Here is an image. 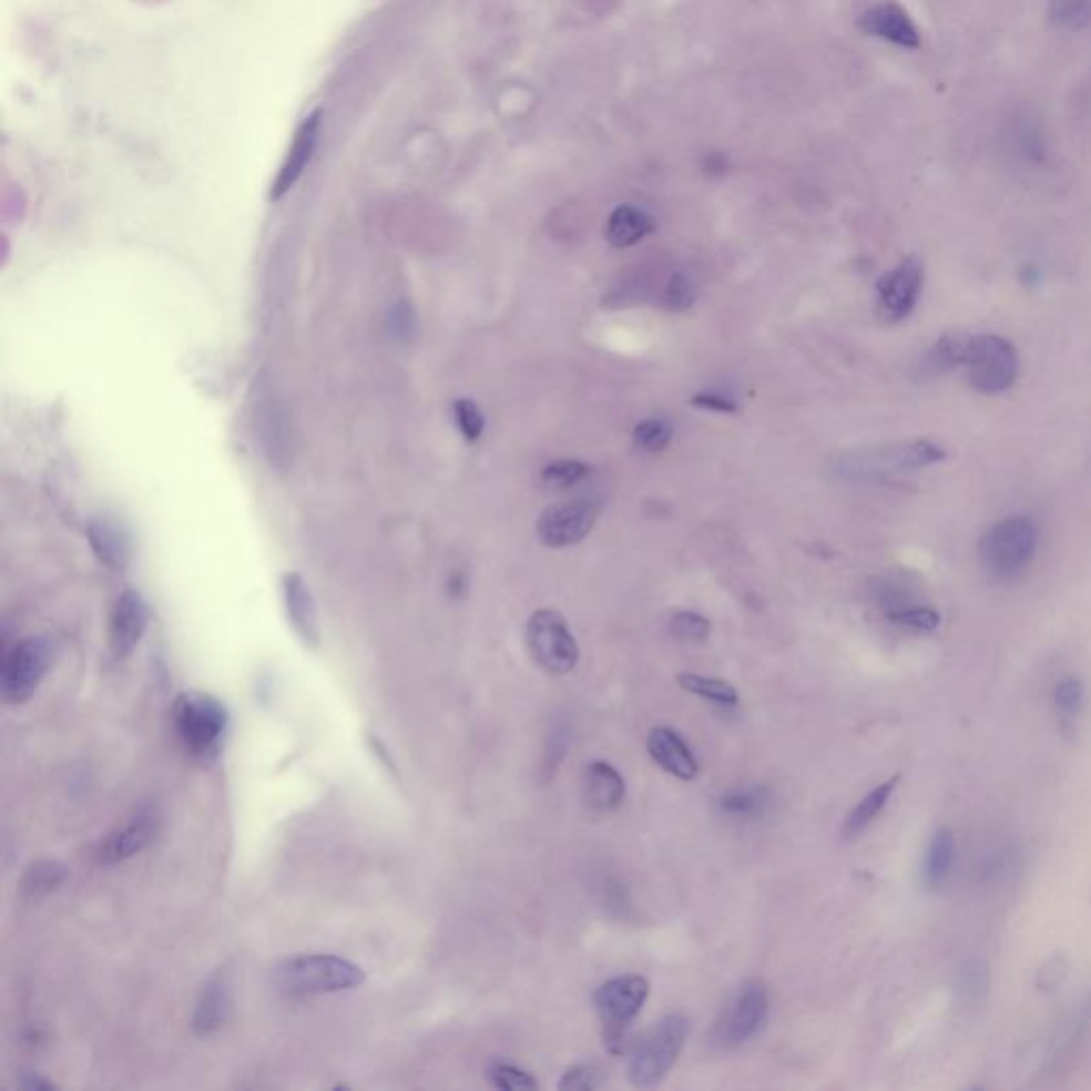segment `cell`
Returning a JSON list of instances; mask_svg holds the SVG:
<instances>
[{
    "label": "cell",
    "mask_w": 1091,
    "mask_h": 1091,
    "mask_svg": "<svg viewBox=\"0 0 1091 1091\" xmlns=\"http://www.w3.org/2000/svg\"><path fill=\"white\" fill-rule=\"evenodd\" d=\"M1091 1023V991L1083 998V1002L1072 1010L1070 1019L1065 1021L1062 1032L1058 1040L1053 1042V1049H1051V1060H1060L1065 1053H1070L1079 1042L1081 1038L1088 1034V1028Z\"/></svg>",
    "instance_id": "f546056e"
},
{
    "label": "cell",
    "mask_w": 1091,
    "mask_h": 1091,
    "mask_svg": "<svg viewBox=\"0 0 1091 1091\" xmlns=\"http://www.w3.org/2000/svg\"><path fill=\"white\" fill-rule=\"evenodd\" d=\"M284 414L275 406H265L258 411L261 420V437L265 441L267 455H272L273 463H279V459L286 455V427H284Z\"/></svg>",
    "instance_id": "d6a6232c"
},
{
    "label": "cell",
    "mask_w": 1091,
    "mask_h": 1091,
    "mask_svg": "<svg viewBox=\"0 0 1091 1091\" xmlns=\"http://www.w3.org/2000/svg\"><path fill=\"white\" fill-rule=\"evenodd\" d=\"M672 436H674V431H672L667 420L649 418V420H642L635 425L633 443L638 450L655 455V452H661L667 448V443L672 441Z\"/></svg>",
    "instance_id": "d590c367"
},
{
    "label": "cell",
    "mask_w": 1091,
    "mask_h": 1091,
    "mask_svg": "<svg viewBox=\"0 0 1091 1091\" xmlns=\"http://www.w3.org/2000/svg\"><path fill=\"white\" fill-rule=\"evenodd\" d=\"M22 1085H24L27 1090H34V1091H50V1090H54L55 1088L54 1083H50V1081H45V1079H41L39 1074H37V1077H32V1074H28Z\"/></svg>",
    "instance_id": "f6af8a7d"
},
{
    "label": "cell",
    "mask_w": 1091,
    "mask_h": 1091,
    "mask_svg": "<svg viewBox=\"0 0 1091 1091\" xmlns=\"http://www.w3.org/2000/svg\"><path fill=\"white\" fill-rule=\"evenodd\" d=\"M273 981L290 996H320L358 987L365 972L337 955H299L282 961L273 970Z\"/></svg>",
    "instance_id": "277c9868"
},
{
    "label": "cell",
    "mask_w": 1091,
    "mask_h": 1091,
    "mask_svg": "<svg viewBox=\"0 0 1091 1091\" xmlns=\"http://www.w3.org/2000/svg\"><path fill=\"white\" fill-rule=\"evenodd\" d=\"M769 802H772V795L762 785H757V787L742 785V787L727 789L718 797V810L725 817L748 820V818L764 817L765 810L769 808Z\"/></svg>",
    "instance_id": "484cf974"
},
{
    "label": "cell",
    "mask_w": 1091,
    "mask_h": 1091,
    "mask_svg": "<svg viewBox=\"0 0 1091 1091\" xmlns=\"http://www.w3.org/2000/svg\"><path fill=\"white\" fill-rule=\"evenodd\" d=\"M691 1030V1021L684 1012H670L635 1042L629 1056L628 1079L633 1088H656L681 1058Z\"/></svg>",
    "instance_id": "7a4b0ae2"
},
{
    "label": "cell",
    "mask_w": 1091,
    "mask_h": 1091,
    "mask_svg": "<svg viewBox=\"0 0 1091 1091\" xmlns=\"http://www.w3.org/2000/svg\"><path fill=\"white\" fill-rule=\"evenodd\" d=\"M282 595L288 621L307 649H320L323 633L318 623V608L307 582L299 573H286L282 578Z\"/></svg>",
    "instance_id": "2e32d148"
},
{
    "label": "cell",
    "mask_w": 1091,
    "mask_h": 1091,
    "mask_svg": "<svg viewBox=\"0 0 1091 1091\" xmlns=\"http://www.w3.org/2000/svg\"><path fill=\"white\" fill-rule=\"evenodd\" d=\"M54 644L48 638H24L2 649L0 693L11 706L24 704L52 667Z\"/></svg>",
    "instance_id": "9c48e42d"
},
{
    "label": "cell",
    "mask_w": 1091,
    "mask_h": 1091,
    "mask_svg": "<svg viewBox=\"0 0 1091 1091\" xmlns=\"http://www.w3.org/2000/svg\"><path fill=\"white\" fill-rule=\"evenodd\" d=\"M959 987H961V993L963 996H968L970 1000H977L979 996L985 993V989H987L985 968H979L977 963H970L966 970H961Z\"/></svg>",
    "instance_id": "b9f144b4"
},
{
    "label": "cell",
    "mask_w": 1091,
    "mask_h": 1091,
    "mask_svg": "<svg viewBox=\"0 0 1091 1091\" xmlns=\"http://www.w3.org/2000/svg\"><path fill=\"white\" fill-rule=\"evenodd\" d=\"M318 126H320V113H314V115L305 118V122L300 124L299 133L295 136L293 147L288 152V159H286V163L282 166V171H279V175H277V180L273 184V201L282 198L286 192L290 191L297 184L303 169L307 166L312 154H314V150H316Z\"/></svg>",
    "instance_id": "ac0fdd59"
},
{
    "label": "cell",
    "mask_w": 1091,
    "mask_h": 1091,
    "mask_svg": "<svg viewBox=\"0 0 1091 1091\" xmlns=\"http://www.w3.org/2000/svg\"><path fill=\"white\" fill-rule=\"evenodd\" d=\"M150 625L147 603L136 591H124L113 610L110 619V646L115 659L131 655L141 642L145 629Z\"/></svg>",
    "instance_id": "5bb4252c"
},
{
    "label": "cell",
    "mask_w": 1091,
    "mask_h": 1091,
    "mask_svg": "<svg viewBox=\"0 0 1091 1091\" xmlns=\"http://www.w3.org/2000/svg\"><path fill=\"white\" fill-rule=\"evenodd\" d=\"M885 619L898 628L919 631V633H931V631L940 628V612L934 610L928 603H921V601L910 603V605L896 610V612H889V614H885Z\"/></svg>",
    "instance_id": "1f68e13d"
},
{
    "label": "cell",
    "mask_w": 1091,
    "mask_h": 1091,
    "mask_svg": "<svg viewBox=\"0 0 1091 1091\" xmlns=\"http://www.w3.org/2000/svg\"><path fill=\"white\" fill-rule=\"evenodd\" d=\"M859 28L870 34L878 37L883 41H889L898 45L901 50H919L921 48V32L908 11L900 7L898 2H878L870 7L861 20Z\"/></svg>",
    "instance_id": "9a60e30c"
},
{
    "label": "cell",
    "mask_w": 1091,
    "mask_h": 1091,
    "mask_svg": "<svg viewBox=\"0 0 1091 1091\" xmlns=\"http://www.w3.org/2000/svg\"><path fill=\"white\" fill-rule=\"evenodd\" d=\"M88 542L96 559L110 570L122 572L131 561V540L122 527L108 519L92 520L88 527Z\"/></svg>",
    "instance_id": "7402d4cb"
},
{
    "label": "cell",
    "mask_w": 1091,
    "mask_h": 1091,
    "mask_svg": "<svg viewBox=\"0 0 1091 1091\" xmlns=\"http://www.w3.org/2000/svg\"><path fill=\"white\" fill-rule=\"evenodd\" d=\"M970 335L947 333L936 339L917 363V374L921 380H934L963 367Z\"/></svg>",
    "instance_id": "ffe728a7"
},
{
    "label": "cell",
    "mask_w": 1091,
    "mask_h": 1091,
    "mask_svg": "<svg viewBox=\"0 0 1091 1091\" xmlns=\"http://www.w3.org/2000/svg\"><path fill=\"white\" fill-rule=\"evenodd\" d=\"M159 827H161L159 810L154 806H143L122 827L113 829L94 846L92 857L101 866L122 864L152 845L159 834Z\"/></svg>",
    "instance_id": "4fadbf2b"
},
{
    "label": "cell",
    "mask_w": 1091,
    "mask_h": 1091,
    "mask_svg": "<svg viewBox=\"0 0 1091 1091\" xmlns=\"http://www.w3.org/2000/svg\"><path fill=\"white\" fill-rule=\"evenodd\" d=\"M369 744H371V748L378 753V757L383 759V764L386 765L388 769H392V772H395V764H392V759H390V755H388V751H386V746H384L383 742H380L378 737L369 736Z\"/></svg>",
    "instance_id": "bcb514c9"
},
{
    "label": "cell",
    "mask_w": 1091,
    "mask_h": 1091,
    "mask_svg": "<svg viewBox=\"0 0 1091 1091\" xmlns=\"http://www.w3.org/2000/svg\"><path fill=\"white\" fill-rule=\"evenodd\" d=\"M651 231H653V222L644 212L631 205H621L608 220L605 237L614 247H629L642 242Z\"/></svg>",
    "instance_id": "d4e9b609"
},
{
    "label": "cell",
    "mask_w": 1091,
    "mask_h": 1091,
    "mask_svg": "<svg viewBox=\"0 0 1091 1091\" xmlns=\"http://www.w3.org/2000/svg\"><path fill=\"white\" fill-rule=\"evenodd\" d=\"M646 751L663 772L672 774L679 781H695V776L700 774L695 753L682 740L681 734L670 727H655L646 740Z\"/></svg>",
    "instance_id": "e0dca14e"
},
{
    "label": "cell",
    "mask_w": 1091,
    "mask_h": 1091,
    "mask_svg": "<svg viewBox=\"0 0 1091 1091\" xmlns=\"http://www.w3.org/2000/svg\"><path fill=\"white\" fill-rule=\"evenodd\" d=\"M1038 550V527L1021 514L998 520L982 533L979 559L985 572L1009 582L1026 572Z\"/></svg>",
    "instance_id": "3957f363"
},
{
    "label": "cell",
    "mask_w": 1091,
    "mask_h": 1091,
    "mask_svg": "<svg viewBox=\"0 0 1091 1091\" xmlns=\"http://www.w3.org/2000/svg\"><path fill=\"white\" fill-rule=\"evenodd\" d=\"M670 633L686 644H700L710 635V621L697 612H676L670 619Z\"/></svg>",
    "instance_id": "74e56055"
},
{
    "label": "cell",
    "mask_w": 1091,
    "mask_h": 1091,
    "mask_svg": "<svg viewBox=\"0 0 1091 1091\" xmlns=\"http://www.w3.org/2000/svg\"><path fill=\"white\" fill-rule=\"evenodd\" d=\"M898 783H900V776L896 774L889 781L876 785L873 792L866 793L859 799V804L848 813V817L843 823V838L845 840H853V838L861 836L873 825L874 820L880 817V813L887 808L889 799L898 789Z\"/></svg>",
    "instance_id": "cb8c5ba5"
},
{
    "label": "cell",
    "mask_w": 1091,
    "mask_h": 1091,
    "mask_svg": "<svg viewBox=\"0 0 1091 1091\" xmlns=\"http://www.w3.org/2000/svg\"><path fill=\"white\" fill-rule=\"evenodd\" d=\"M651 993V982L642 975H621L603 982L593 993V1007L603 1026V1042L612 1053H625L629 1028L642 1012Z\"/></svg>",
    "instance_id": "5b68a950"
},
{
    "label": "cell",
    "mask_w": 1091,
    "mask_h": 1091,
    "mask_svg": "<svg viewBox=\"0 0 1091 1091\" xmlns=\"http://www.w3.org/2000/svg\"><path fill=\"white\" fill-rule=\"evenodd\" d=\"M584 792H587V802L595 810L612 813L623 804L628 785L614 765L608 762H591L584 769Z\"/></svg>",
    "instance_id": "d6986e66"
},
{
    "label": "cell",
    "mask_w": 1091,
    "mask_h": 1091,
    "mask_svg": "<svg viewBox=\"0 0 1091 1091\" xmlns=\"http://www.w3.org/2000/svg\"><path fill=\"white\" fill-rule=\"evenodd\" d=\"M947 450L931 439H910L845 457L843 471L855 480H883L945 461Z\"/></svg>",
    "instance_id": "8992f818"
},
{
    "label": "cell",
    "mask_w": 1091,
    "mask_h": 1091,
    "mask_svg": "<svg viewBox=\"0 0 1091 1091\" xmlns=\"http://www.w3.org/2000/svg\"><path fill=\"white\" fill-rule=\"evenodd\" d=\"M570 740H572V730L565 721H557L552 725V730L548 732V737H546V748H544V762H542V772H544V781L548 783L552 778V774H557L559 765L565 759L568 755V748H570Z\"/></svg>",
    "instance_id": "8d00e7d4"
},
{
    "label": "cell",
    "mask_w": 1091,
    "mask_h": 1091,
    "mask_svg": "<svg viewBox=\"0 0 1091 1091\" xmlns=\"http://www.w3.org/2000/svg\"><path fill=\"white\" fill-rule=\"evenodd\" d=\"M676 682L681 686L682 691L691 693V695H697L706 702H712L716 706H737L740 704V695H737L736 686H732L727 681H721V679H712V676H702V674H695V672H682L676 676Z\"/></svg>",
    "instance_id": "4316f807"
},
{
    "label": "cell",
    "mask_w": 1091,
    "mask_h": 1091,
    "mask_svg": "<svg viewBox=\"0 0 1091 1091\" xmlns=\"http://www.w3.org/2000/svg\"><path fill=\"white\" fill-rule=\"evenodd\" d=\"M1049 22L1062 32H1081L1091 27V0H1049Z\"/></svg>",
    "instance_id": "f1b7e54d"
},
{
    "label": "cell",
    "mask_w": 1091,
    "mask_h": 1091,
    "mask_svg": "<svg viewBox=\"0 0 1091 1091\" xmlns=\"http://www.w3.org/2000/svg\"><path fill=\"white\" fill-rule=\"evenodd\" d=\"M527 646L533 661L552 676L575 670L580 646L561 612L552 608L536 610L527 623Z\"/></svg>",
    "instance_id": "30bf717a"
},
{
    "label": "cell",
    "mask_w": 1091,
    "mask_h": 1091,
    "mask_svg": "<svg viewBox=\"0 0 1091 1091\" xmlns=\"http://www.w3.org/2000/svg\"><path fill=\"white\" fill-rule=\"evenodd\" d=\"M955 853H957V840L949 827H940L926 848L924 855V866H921V880L928 891H940L954 873Z\"/></svg>",
    "instance_id": "603a6c76"
},
{
    "label": "cell",
    "mask_w": 1091,
    "mask_h": 1091,
    "mask_svg": "<svg viewBox=\"0 0 1091 1091\" xmlns=\"http://www.w3.org/2000/svg\"><path fill=\"white\" fill-rule=\"evenodd\" d=\"M697 297L695 284L689 279L686 273H674L665 286V305L672 312H686Z\"/></svg>",
    "instance_id": "60d3db41"
},
{
    "label": "cell",
    "mask_w": 1091,
    "mask_h": 1091,
    "mask_svg": "<svg viewBox=\"0 0 1091 1091\" xmlns=\"http://www.w3.org/2000/svg\"><path fill=\"white\" fill-rule=\"evenodd\" d=\"M600 506L591 499H575L546 508L540 514L536 531L548 548H568L582 542L595 527Z\"/></svg>",
    "instance_id": "7c38bea8"
},
{
    "label": "cell",
    "mask_w": 1091,
    "mask_h": 1091,
    "mask_svg": "<svg viewBox=\"0 0 1091 1091\" xmlns=\"http://www.w3.org/2000/svg\"><path fill=\"white\" fill-rule=\"evenodd\" d=\"M228 1010H231L228 982L218 975V977L205 982V987L196 1000L194 1014H192L194 1032L201 1037H210V1034L218 1032L220 1028L224 1026L226 1017H228Z\"/></svg>",
    "instance_id": "44dd1931"
},
{
    "label": "cell",
    "mask_w": 1091,
    "mask_h": 1091,
    "mask_svg": "<svg viewBox=\"0 0 1091 1091\" xmlns=\"http://www.w3.org/2000/svg\"><path fill=\"white\" fill-rule=\"evenodd\" d=\"M173 730L184 751L201 764L218 759L228 732V710L214 695L188 691L173 704Z\"/></svg>",
    "instance_id": "6da1fadb"
},
{
    "label": "cell",
    "mask_w": 1091,
    "mask_h": 1091,
    "mask_svg": "<svg viewBox=\"0 0 1091 1091\" xmlns=\"http://www.w3.org/2000/svg\"><path fill=\"white\" fill-rule=\"evenodd\" d=\"M392 330L397 335H404L408 337L409 333L414 330V314L409 312L408 305H399L395 312H392Z\"/></svg>",
    "instance_id": "ee69618b"
},
{
    "label": "cell",
    "mask_w": 1091,
    "mask_h": 1091,
    "mask_svg": "<svg viewBox=\"0 0 1091 1091\" xmlns=\"http://www.w3.org/2000/svg\"><path fill=\"white\" fill-rule=\"evenodd\" d=\"M924 263L917 256H908L878 279L876 312L885 323H900L912 314L924 290Z\"/></svg>",
    "instance_id": "8fae6325"
},
{
    "label": "cell",
    "mask_w": 1091,
    "mask_h": 1091,
    "mask_svg": "<svg viewBox=\"0 0 1091 1091\" xmlns=\"http://www.w3.org/2000/svg\"><path fill=\"white\" fill-rule=\"evenodd\" d=\"M487 1077H489L492 1088H497V1090L533 1091L540 1088V1083L533 1079L531 1072L522 1070L517 1064H510V1062H492L487 1070Z\"/></svg>",
    "instance_id": "e575fe53"
},
{
    "label": "cell",
    "mask_w": 1091,
    "mask_h": 1091,
    "mask_svg": "<svg viewBox=\"0 0 1091 1091\" xmlns=\"http://www.w3.org/2000/svg\"><path fill=\"white\" fill-rule=\"evenodd\" d=\"M455 422L467 441H478L485 434V414L471 399H457L452 406Z\"/></svg>",
    "instance_id": "f35d334b"
},
{
    "label": "cell",
    "mask_w": 1091,
    "mask_h": 1091,
    "mask_svg": "<svg viewBox=\"0 0 1091 1091\" xmlns=\"http://www.w3.org/2000/svg\"><path fill=\"white\" fill-rule=\"evenodd\" d=\"M769 1014V996L764 981L744 982L723 1007L706 1034L710 1047L734 1051L764 1030Z\"/></svg>",
    "instance_id": "52a82bcc"
},
{
    "label": "cell",
    "mask_w": 1091,
    "mask_h": 1091,
    "mask_svg": "<svg viewBox=\"0 0 1091 1091\" xmlns=\"http://www.w3.org/2000/svg\"><path fill=\"white\" fill-rule=\"evenodd\" d=\"M1085 682L1074 674L1062 676L1053 686V704L1064 721H1074L1085 708Z\"/></svg>",
    "instance_id": "4dcf8cb0"
},
{
    "label": "cell",
    "mask_w": 1091,
    "mask_h": 1091,
    "mask_svg": "<svg viewBox=\"0 0 1091 1091\" xmlns=\"http://www.w3.org/2000/svg\"><path fill=\"white\" fill-rule=\"evenodd\" d=\"M67 876H69V870L64 864L43 859V861H37L28 868L24 880H22V889H24L28 898H43V896H50L52 891H55L67 880Z\"/></svg>",
    "instance_id": "83f0119b"
},
{
    "label": "cell",
    "mask_w": 1091,
    "mask_h": 1091,
    "mask_svg": "<svg viewBox=\"0 0 1091 1091\" xmlns=\"http://www.w3.org/2000/svg\"><path fill=\"white\" fill-rule=\"evenodd\" d=\"M591 473V467L582 461H554L546 465L540 473V482L548 489H572Z\"/></svg>",
    "instance_id": "836d02e7"
},
{
    "label": "cell",
    "mask_w": 1091,
    "mask_h": 1091,
    "mask_svg": "<svg viewBox=\"0 0 1091 1091\" xmlns=\"http://www.w3.org/2000/svg\"><path fill=\"white\" fill-rule=\"evenodd\" d=\"M603 1085V1072L600 1065L575 1064L565 1070V1074L559 1081L561 1091H593L600 1090Z\"/></svg>",
    "instance_id": "ab89813d"
},
{
    "label": "cell",
    "mask_w": 1091,
    "mask_h": 1091,
    "mask_svg": "<svg viewBox=\"0 0 1091 1091\" xmlns=\"http://www.w3.org/2000/svg\"><path fill=\"white\" fill-rule=\"evenodd\" d=\"M961 369L977 392L1000 395L1017 383L1019 356L1014 346L1002 335H970Z\"/></svg>",
    "instance_id": "ba28073f"
},
{
    "label": "cell",
    "mask_w": 1091,
    "mask_h": 1091,
    "mask_svg": "<svg viewBox=\"0 0 1091 1091\" xmlns=\"http://www.w3.org/2000/svg\"><path fill=\"white\" fill-rule=\"evenodd\" d=\"M691 404L695 408L710 409V411H718V414H736L737 411L736 401L730 397H723L718 392H700L691 399Z\"/></svg>",
    "instance_id": "7bdbcfd3"
}]
</instances>
